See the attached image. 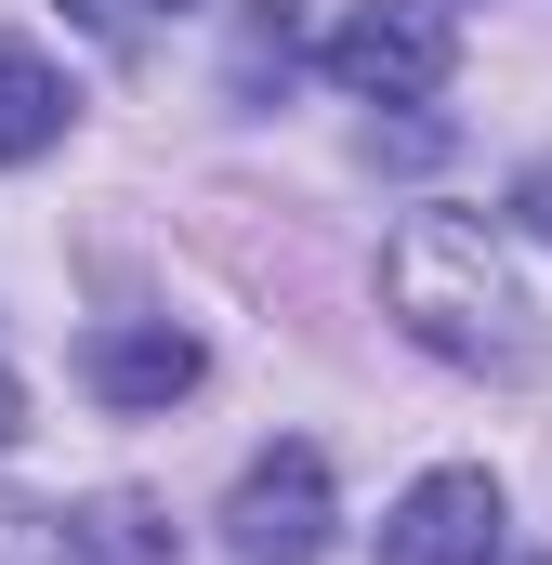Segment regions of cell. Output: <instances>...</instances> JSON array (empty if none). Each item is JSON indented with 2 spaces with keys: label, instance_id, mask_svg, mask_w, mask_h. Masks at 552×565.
I'll return each instance as SVG.
<instances>
[{
  "label": "cell",
  "instance_id": "obj_10",
  "mask_svg": "<svg viewBox=\"0 0 552 565\" xmlns=\"http://www.w3.org/2000/svg\"><path fill=\"white\" fill-rule=\"evenodd\" d=\"M0 565H53V513H0Z\"/></svg>",
  "mask_w": 552,
  "mask_h": 565
},
{
  "label": "cell",
  "instance_id": "obj_7",
  "mask_svg": "<svg viewBox=\"0 0 552 565\" xmlns=\"http://www.w3.org/2000/svg\"><path fill=\"white\" fill-rule=\"evenodd\" d=\"M66 145V66H40L26 40H0V171Z\"/></svg>",
  "mask_w": 552,
  "mask_h": 565
},
{
  "label": "cell",
  "instance_id": "obj_2",
  "mask_svg": "<svg viewBox=\"0 0 552 565\" xmlns=\"http://www.w3.org/2000/svg\"><path fill=\"white\" fill-rule=\"evenodd\" d=\"M447 66H460V26H447L434 0H355V13L329 26V79L369 93V106H421V93H447Z\"/></svg>",
  "mask_w": 552,
  "mask_h": 565
},
{
  "label": "cell",
  "instance_id": "obj_12",
  "mask_svg": "<svg viewBox=\"0 0 552 565\" xmlns=\"http://www.w3.org/2000/svg\"><path fill=\"white\" fill-rule=\"evenodd\" d=\"M13 422H26V408H13V382H0V447H13Z\"/></svg>",
  "mask_w": 552,
  "mask_h": 565
},
{
  "label": "cell",
  "instance_id": "obj_13",
  "mask_svg": "<svg viewBox=\"0 0 552 565\" xmlns=\"http://www.w3.org/2000/svg\"><path fill=\"white\" fill-rule=\"evenodd\" d=\"M487 565H540V553H487Z\"/></svg>",
  "mask_w": 552,
  "mask_h": 565
},
{
  "label": "cell",
  "instance_id": "obj_9",
  "mask_svg": "<svg viewBox=\"0 0 552 565\" xmlns=\"http://www.w3.org/2000/svg\"><path fill=\"white\" fill-rule=\"evenodd\" d=\"M66 13H79L93 40H119V53H145V40H158V26H184L198 0H66Z\"/></svg>",
  "mask_w": 552,
  "mask_h": 565
},
{
  "label": "cell",
  "instance_id": "obj_3",
  "mask_svg": "<svg viewBox=\"0 0 552 565\" xmlns=\"http://www.w3.org/2000/svg\"><path fill=\"white\" fill-rule=\"evenodd\" d=\"M224 553L237 565H316L329 553V460L316 447H264L224 500Z\"/></svg>",
  "mask_w": 552,
  "mask_h": 565
},
{
  "label": "cell",
  "instance_id": "obj_11",
  "mask_svg": "<svg viewBox=\"0 0 552 565\" xmlns=\"http://www.w3.org/2000/svg\"><path fill=\"white\" fill-rule=\"evenodd\" d=\"M527 224H540V237H552V171H540V184H527Z\"/></svg>",
  "mask_w": 552,
  "mask_h": 565
},
{
  "label": "cell",
  "instance_id": "obj_6",
  "mask_svg": "<svg viewBox=\"0 0 552 565\" xmlns=\"http://www.w3.org/2000/svg\"><path fill=\"white\" fill-rule=\"evenodd\" d=\"M53 565H171V513H158L145 487L66 500V513H53Z\"/></svg>",
  "mask_w": 552,
  "mask_h": 565
},
{
  "label": "cell",
  "instance_id": "obj_1",
  "mask_svg": "<svg viewBox=\"0 0 552 565\" xmlns=\"http://www.w3.org/2000/svg\"><path fill=\"white\" fill-rule=\"evenodd\" d=\"M382 302L421 355L474 369V382H527L540 369V302L513 277V250L474 224V211H408L395 250H382Z\"/></svg>",
  "mask_w": 552,
  "mask_h": 565
},
{
  "label": "cell",
  "instance_id": "obj_4",
  "mask_svg": "<svg viewBox=\"0 0 552 565\" xmlns=\"http://www.w3.org/2000/svg\"><path fill=\"white\" fill-rule=\"evenodd\" d=\"M487 553H500V473H474V460L421 473L382 513V565H487Z\"/></svg>",
  "mask_w": 552,
  "mask_h": 565
},
{
  "label": "cell",
  "instance_id": "obj_5",
  "mask_svg": "<svg viewBox=\"0 0 552 565\" xmlns=\"http://www.w3.org/2000/svg\"><path fill=\"white\" fill-rule=\"evenodd\" d=\"M198 329H171V316H106L93 342H79V382L106 395V408H171V395H198Z\"/></svg>",
  "mask_w": 552,
  "mask_h": 565
},
{
  "label": "cell",
  "instance_id": "obj_8",
  "mask_svg": "<svg viewBox=\"0 0 552 565\" xmlns=\"http://www.w3.org/2000/svg\"><path fill=\"white\" fill-rule=\"evenodd\" d=\"M251 26H237V93H264L289 79V53H302V0H237Z\"/></svg>",
  "mask_w": 552,
  "mask_h": 565
}]
</instances>
